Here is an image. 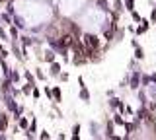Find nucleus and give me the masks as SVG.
Instances as JSON below:
<instances>
[{
    "label": "nucleus",
    "instance_id": "nucleus-1",
    "mask_svg": "<svg viewBox=\"0 0 156 140\" xmlns=\"http://www.w3.org/2000/svg\"><path fill=\"white\" fill-rule=\"evenodd\" d=\"M84 45L88 51H98V47H100V39L96 35H92V33H86L84 35Z\"/></svg>",
    "mask_w": 156,
    "mask_h": 140
},
{
    "label": "nucleus",
    "instance_id": "nucleus-2",
    "mask_svg": "<svg viewBox=\"0 0 156 140\" xmlns=\"http://www.w3.org/2000/svg\"><path fill=\"white\" fill-rule=\"evenodd\" d=\"M139 80H141V74H139V72H135V74H133V78H131V88H133V89L139 88Z\"/></svg>",
    "mask_w": 156,
    "mask_h": 140
},
{
    "label": "nucleus",
    "instance_id": "nucleus-3",
    "mask_svg": "<svg viewBox=\"0 0 156 140\" xmlns=\"http://www.w3.org/2000/svg\"><path fill=\"white\" fill-rule=\"evenodd\" d=\"M6 128H8V117L0 115V130H6Z\"/></svg>",
    "mask_w": 156,
    "mask_h": 140
},
{
    "label": "nucleus",
    "instance_id": "nucleus-4",
    "mask_svg": "<svg viewBox=\"0 0 156 140\" xmlns=\"http://www.w3.org/2000/svg\"><path fill=\"white\" fill-rule=\"evenodd\" d=\"M6 107L10 109V111H14V113H16V103H14V99H12L10 96L6 97Z\"/></svg>",
    "mask_w": 156,
    "mask_h": 140
},
{
    "label": "nucleus",
    "instance_id": "nucleus-5",
    "mask_svg": "<svg viewBox=\"0 0 156 140\" xmlns=\"http://www.w3.org/2000/svg\"><path fill=\"white\" fill-rule=\"evenodd\" d=\"M146 29H148V21H143V26L136 27V35H141V33H146Z\"/></svg>",
    "mask_w": 156,
    "mask_h": 140
},
{
    "label": "nucleus",
    "instance_id": "nucleus-6",
    "mask_svg": "<svg viewBox=\"0 0 156 140\" xmlns=\"http://www.w3.org/2000/svg\"><path fill=\"white\" fill-rule=\"evenodd\" d=\"M51 74H53V76H58V74H61V66H58L57 62L51 64Z\"/></svg>",
    "mask_w": 156,
    "mask_h": 140
},
{
    "label": "nucleus",
    "instance_id": "nucleus-7",
    "mask_svg": "<svg viewBox=\"0 0 156 140\" xmlns=\"http://www.w3.org/2000/svg\"><path fill=\"white\" fill-rule=\"evenodd\" d=\"M135 58H144V51H143V47H135Z\"/></svg>",
    "mask_w": 156,
    "mask_h": 140
},
{
    "label": "nucleus",
    "instance_id": "nucleus-8",
    "mask_svg": "<svg viewBox=\"0 0 156 140\" xmlns=\"http://www.w3.org/2000/svg\"><path fill=\"white\" fill-rule=\"evenodd\" d=\"M45 60H47V62H53V60H55V53H53V51H47L45 53Z\"/></svg>",
    "mask_w": 156,
    "mask_h": 140
},
{
    "label": "nucleus",
    "instance_id": "nucleus-9",
    "mask_svg": "<svg viewBox=\"0 0 156 140\" xmlns=\"http://www.w3.org/2000/svg\"><path fill=\"white\" fill-rule=\"evenodd\" d=\"M53 97H55V101H61V89H58V88H55V89H53Z\"/></svg>",
    "mask_w": 156,
    "mask_h": 140
},
{
    "label": "nucleus",
    "instance_id": "nucleus-10",
    "mask_svg": "<svg viewBox=\"0 0 156 140\" xmlns=\"http://www.w3.org/2000/svg\"><path fill=\"white\" fill-rule=\"evenodd\" d=\"M80 97H82L84 101H88V99H90V94H88V91L84 89V86H82V91H80Z\"/></svg>",
    "mask_w": 156,
    "mask_h": 140
},
{
    "label": "nucleus",
    "instance_id": "nucleus-11",
    "mask_svg": "<svg viewBox=\"0 0 156 140\" xmlns=\"http://www.w3.org/2000/svg\"><path fill=\"white\" fill-rule=\"evenodd\" d=\"M20 127L27 128V119H26V117H20Z\"/></svg>",
    "mask_w": 156,
    "mask_h": 140
},
{
    "label": "nucleus",
    "instance_id": "nucleus-12",
    "mask_svg": "<svg viewBox=\"0 0 156 140\" xmlns=\"http://www.w3.org/2000/svg\"><path fill=\"white\" fill-rule=\"evenodd\" d=\"M10 35L14 37V41H18V31H16V27H10Z\"/></svg>",
    "mask_w": 156,
    "mask_h": 140
},
{
    "label": "nucleus",
    "instance_id": "nucleus-13",
    "mask_svg": "<svg viewBox=\"0 0 156 140\" xmlns=\"http://www.w3.org/2000/svg\"><path fill=\"white\" fill-rule=\"evenodd\" d=\"M113 121H115L117 125H123V127H125V121L121 119V115H115V119H113Z\"/></svg>",
    "mask_w": 156,
    "mask_h": 140
},
{
    "label": "nucleus",
    "instance_id": "nucleus-14",
    "mask_svg": "<svg viewBox=\"0 0 156 140\" xmlns=\"http://www.w3.org/2000/svg\"><path fill=\"white\" fill-rule=\"evenodd\" d=\"M150 21H152V24H156V8L150 12Z\"/></svg>",
    "mask_w": 156,
    "mask_h": 140
},
{
    "label": "nucleus",
    "instance_id": "nucleus-15",
    "mask_svg": "<svg viewBox=\"0 0 156 140\" xmlns=\"http://www.w3.org/2000/svg\"><path fill=\"white\" fill-rule=\"evenodd\" d=\"M35 76H37L39 80H45V74H43V72H41L39 68H37V72H35Z\"/></svg>",
    "mask_w": 156,
    "mask_h": 140
},
{
    "label": "nucleus",
    "instance_id": "nucleus-16",
    "mask_svg": "<svg viewBox=\"0 0 156 140\" xmlns=\"http://www.w3.org/2000/svg\"><path fill=\"white\" fill-rule=\"evenodd\" d=\"M24 76H26V80H27V82H29V84H33V76H31V74H29V72H26Z\"/></svg>",
    "mask_w": 156,
    "mask_h": 140
},
{
    "label": "nucleus",
    "instance_id": "nucleus-17",
    "mask_svg": "<svg viewBox=\"0 0 156 140\" xmlns=\"http://www.w3.org/2000/svg\"><path fill=\"white\" fill-rule=\"evenodd\" d=\"M0 37L4 39V41H8V35H6V31H4V29H0Z\"/></svg>",
    "mask_w": 156,
    "mask_h": 140
},
{
    "label": "nucleus",
    "instance_id": "nucleus-18",
    "mask_svg": "<svg viewBox=\"0 0 156 140\" xmlns=\"http://www.w3.org/2000/svg\"><path fill=\"white\" fill-rule=\"evenodd\" d=\"M131 16H133V19H135V21H141V16H139V14H136V12H133V14H131Z\"/></svg>",
    "mask_w": 156,
    "mask_h": 140
},
{
    "label": "nucleus",
    "instance_id": "nucleus-19",
    "mask_svg": "<svg viewBox=\"0 0 156 140\" xmlns=\"http://www.w3.org/2000/svg\"><path fill=\"white\" fill-rule=\"evenodd\" d=\"M41 140H49V132L43 130V132H41Z\"/></svg>",
    "mask_w": 156,
    "mask_h": 140
},
{
    "label": "nucleus",
    "instance_id": "nucleus-20",
    "mask_svg": "<svg viewBox=\"0 0 156 140\" xmlns=\"http://www.w3.org/2000/svg\"><path fill=\"white\" fill-rule=\"evenodd\" d=\"M0 140H6V136H4V134H0Z\"/></svg>",
    "mask_w": 156,
    "mask_h": 140
},
{
    "label": "nucleus",
    "instance_id": "nucleus-21",
    "mask_svg": "<svg viewBox=\"0 0 156 140\" xmlns=\"http://www.w3.org/2000/svg\"><path fill=\"white\" fill-rule=\"evenodd\" d=\"M0 18H2V14H0Z\"/></svg>",
    "mask_w": 156,
    "mask_h": 140
},
{
    "label": "nucleus",
    "instance_id": "nucleus-22",
    "mask_svg": "<svg viewBox=\"0 0 156 140\" xmlns=\"http://www.w3.org/2000/svg\"><path fill=\"white\" fill-rule=\"evenodd\" d=\"M129 2H133V0H129Z\"/></svg>",
    "mask_w": 156,
    "mask_h": 140
}]
</instances>
